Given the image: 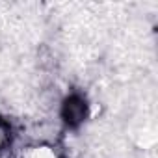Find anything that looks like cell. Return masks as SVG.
Instances as JSON below:
<instances>
[{
	"label": "cell",
	"mask_w": 158,
	"mask_h": 158,
	"mask_svg": "<svg viewBox=\"0 0 158 158\" xmlns=\"http://www.w3.org/2000/svg\"><path fill=\"white\" fill-rule=\"evenodd\" d=\"M86 115V104L80 97H71L63 106V119L69 125H78Z\"/></svg>",
	"instance_id": "cell-1"
}]
</instances>
